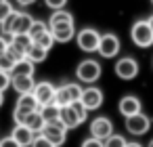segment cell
I'll return each instance as SVG.
<instances>
[{"mask_svg":"<svg viewBox=\"0 0 153 147\" xmlns=\"http://www.w3.org/2000/svg\"><path fill=\"white\" fill-rule=\"evenodd\" d=\"M34 19L30 13H21V11H13V15L2 23L4 28V36H13V34H27L32 28Z\"/></svg>","mask_w":153,"mask_h":147,"instance_id":"1","label":"cell"},{"mask_svg":"<svg viewBox=\"0 0 153 147\" xmlns=\"http://www.w3.org/2000/svg\"><path fill=\"white\" fill-rule=\"evenodd\" d=\"M38 109H40V105H38V101H36V97H34L32 93L19 95V99H17V103H15V109H13V120H15V124H25L27 116H30L32 111H38Z\"/></svg>","mask_w":153,"mask_h":147,"instance_id":"2","label":"cell"},{"mask_svg":"<svg viewBox=\"0 0 153 147\" xmlns=\"http://www.w3.org/2000/svg\"><path fill=\"white\" fill-rule=\"evenodd\" d=\"M80 97H82V86L78 82H67V84L57 86L55 103L59 107H65V105H71L74 101H80Z\"/></svg>","mask_w":153,"mask_h":147,"instance_id":"3","label":"cell"},{"mask_svg":"<svg viewBox=\"0 0 153 147\" xmlns=\"http://www.w3.org/2000/svg\"><path fill=\"white\" fill-rule=\"evenodd\" d=\"M76 78L84 84H92L101 78V63L94 59H84L76 67Z\"/></svg>","mask_w":153,"mask_h":147,"instance_id":"4","label":"cell"},{"mask_svg":"<svg viewBox=\"0 0 153 147\" xmlns=\"http://www.w3.org/2000/svg\"><path fill=\"white\" fill-rule=\"evenodd\" d=\"M99 40H101V34L92 28H86V30H80L76 34V42L80 46V51L84 53H94L99 49Z\"/></svg>","mask_w":153,"mask_h":147,"instance_id":"5","label":"cell"},{"mask_svg":"<svg viewBox=\"0 0 153 147\" xmlns=\"http://www.w3.org/2000/svg\"><path fill=\"white\" fill-rule=\"evenodd\" d=\"M130 36H132V42L140 49H147L153 44V32H151L147 21H136L130 30Z\"/></svg>","mask_w":153,"mask_h":147,"instance_id":"6","label":"cell"},{"mask_svg":"<svg viewBox=\"0 0 153 147\" xmlns=\"http://www.w3.org/2000/svg\"><path fill=\"white\" fill-rule=\"evenodd\" d=\"M40 134H44L55 147H61V145L65 143V139H67V128H65L59 120H57V122H46Z\"/></svg>","mask_w":153,"mask_h":147,"instance_id":"7","label":"cell"},{"mask_svg":"<svg viewBox=\"0 0 153 147\" xmlns=\"http://www.w3.org/2000/svg\"><path fill=\"white\" fill-rule=\"evenodd\" d=\"M97 53L105 59H111L120 53V38L115 34H101V40H99V49Z\"/></svg>","mask_w":153,"mask_h":147,"instance_id":"8","label":"cell"},{"mask_svg":"<svg viewBox=\"0 0 153 147\" xmlns=\"http://www.w3.org/2000/svg\"><path fill=\"white\" fill-rule=\"evenodd\" d=\"M55 93H57V86L53 82H36L32 95L36 97L38 105H48V103H55Z\"/></svg>","mask_w":153,"mask_h":147,"instance_id":"9","label":"cell"},{"mask_svg":"<svg viewBox=\"0 0 153 147\" xmlns=\"http://www.w3.org/2000/svg\"><path fill=\"white\" fill-rule=\"evenodd\" d=\"M149 128H151V120H149L145 113H140V111L126 118V130H128L130 134H134V137L145 134Z\"/></svg>","mask_w":153,"mask_h":147,"instance_id":"10","label":"cell"},{"mask_svg":"<svg viewBox=\"0 0 153 147\" xmlns=\"http://www.w3.org/2000/svg\"><path fill=\"white\" fill-rule=\"evenodd\" d=\"M80 103L88 109V111H94L103 105V90L97 88V86H88V88H82V97H80Z\"/></svg>","mask_w":153,"mask_h":147,"instance_id":"11","label":"cell"},{"mask_svg":"<svg viewBox=\"0 0 153 147\" xmlns=\"http://www.w3.org/2000/svg\"><path fill=\"white\" fill-rule=\"evenodd\" d=\"M138 74V63L132 57H122L115 61V76L122 80H132Z\"/></svg>","mask_w":153,"mask_h":147,"instance_id":"12","label":"cell"},{"mask_svg":"<svg viewBox=\"0 0 153 147\" xmlns=\"http://www.w3.org/2000/svg\"><path fill=\"white\" fill-rule=\"evenodd\" d=\"M111 134H113V124H111V120H109V118L99 116V118H94V120L90 122V137L105 141V139H107V137H111Z\"/></svg>","mask_w":153,"mask_h":147,"instance_id":"13","label":"cell"},{"mask_svg":"<svg viewBox=\"0 0 153 147\" xmlns=\"http://www.w3.org/2000/svg\"><path fill=\"white\" fill-rule=\"evenodd\" d=\"M59 122H61L67 130H71V128H78V126L82 124V118L78 116V111L74 109V105H65V107H61V111H59Z\"/></svg>","mask_w":153,"mask_h":147,"instance_id":"14","label":"cell"},{"mask_svg":"<svg viewBox=\"0 0 153 147\" xmlns=\"http://www.w3.org/2000/svg\"><path fill=\"white\" fill-rule=\"evenodd\" d=\"M51 34L55 38V42H69L74 36H76V28L74 23H59V25H53L51 28Z\"/></svg>","mask_w":153,"mask_h":147,"instance_id":"15","label":"cell"},{"mask_svg":"<svg viewBox=\"0 0 153 147\" xmlns=\"http://www.w3.org/2000/svg\"><path fill=\"white\" fill-rule=\"evenodd\" d=\"M36 86L34 76H11V88H15L17 95H27Z\"/></svg>","mask_w":153,"mask_h":147,"instance_id":"16","label":"cell"},{"mask_svg":"<svg viewBox=\"0 0 153 147\" xmlns=\"http://www.w3.org/2000/svg\"><path fill=\"white\" fill-rule=\"evenodd\" d=\"M117 109H120V113H122L124 118L134 116V113H138V111H140V101H138L136 97H132V95H126V97H122V99H120Z\"/></svg>","mask_w":153,"mask_h":147,"instance_id":"17","label":"cell"},{"mask_svg":"<svg viewBox=\"0 0 153 147\" xmlns=\"http://www.w3.org/2000/svg\"><path fill=\"white\" fill-rule=\"evenodd\" d=\"M11 137H13L21 147H30V145H32V141H34V137H36V132H32L25 124H15V128H13Z\"/></svg>","mask_w":153,"mask_h":147,"instance_id":"18","label":"cell"},{"mask_svg":"<svg viewBox=\"0 0 153 147\" xmlns=\"http://www.w3.org/2000/svg\"><path fill=\"white\" fill-rule=\"evenodd\" d=\"M44 118H42V113H40V109L38 111H32L30 116H27V120H25V126L32 130V132H36V134H40L42 132V128H44Z\"/></svg>","mask_w":153,"mask_h":147,"instance_id":"19","label":"cell"},{"mask_svg":"<svg viewBox=\"0 0 153 147\" xmlns=\"http://www.w3.org/2000/svg\"><path fill=\"white\" fill-rule=\"evenodd\" d=\"M46 57H48V51L42 49V46H38V44H34V42H32V46H30L27 53H25V59H30L34 65H36V63H42Z\"/></svg>","mask_w":153,"mask_h":147,"instance_id":"20","label":"cell"},{"mask_svg":"<svg viewBox=\"0 0 153 147\" xmlns=\"http://www.w3.org/2000/svg\"><path fill=\"white\" fill-rule=\"evenodd\" d=\"M34 69L36 65L30 61V59H21L15 63V67L11 69V76H34Z\"/></svg>","mask_w":153,"mask_h":147,"instance_id":"21","label":"cell"},{"mask_svg":"<svg viewBox=\"0 0 153 147\" xmlns=\"http://www.w3.org/2000/svg\"><path fill=\"white\" fill-rule=\"evenodd\" d=\"M59 23H74V15H71L69 11H65V9L55 11V13L51 15V19H48V28L59 25Z\"/></svg>","mask_w":153,"mask_h":147,"instance_id":"22","label":"cell"},{"mask_svg":"<svg viewBox=\"0 0 153 147\" xmlns=\"http://www.w3.org/2000/svg\"><path fill=\"white\" fill-rule=\"evenodd\" d=\"M9 42H11L13 46H17L19 51H23V53H27V49L32 46L30 34H13V36H9Z\"/></svg>","mask_w":153,"mask_h":147,"instance_id":"23","label":"cell"},{"mask_svg":"<svg viewBox=\"0 0 153 147\" xmlns=\"http://www.w3.org/2000/svg\"><path fill=\"white\" fill-rule=\"evenodd\" d=\"M59 111H61V107L57 103H48V105L40 107V113H42L44 122H57L59 120Z\"/></svg>","mask_w":153,"mask_h":147,"instance_id":"24","label":"cell"},{"mask_svg":"<svg viewBox=\"0 0 153 147\" xmlns=\"http://www.w3.org/2000/svg\"><path fill=\"white\" fill-rule=\"evenodd\" d=\"M44 32H48V23H44V21H40V19H34V23H32V28H30V38H32V42L38 38V36H42Z\"/></svg>","mask_w":153,"mask_h":147,"instance_id":"25","label":"cell"},{"mask_svg":"<svg viewBox=\"0 0 153 147\" xmlns=\"http://www.w3.org/2000/svg\"><path fill=\"white\" fill-rule=\"evenodd\" d=\"M34 44H38V46L51 51V49L55 46V38H53V34H51V28H48V32H44L42 36H38V38L34 40Z\"/></svg>","mask_w":153,"mask_h":147,"instance_id":"26","label":"cell"},{"mask_svg":"<svg viewBox=\"0 0 153 147\" xmlns=\"http://www.w3.org/2000/svg\"><path fill=\"white\" fill-rule=\"evenodd\" d=\"M126 139L122 137V134H111V137H107L105 141H103V145L105 147H126Z\"/></svg>","mask_w":153,"mask_h":147,"instance_id":"27","label":"cell"},{"mask_svg":"<svg viewBox=\"0 0 153 147\" xmlns=\"http://www.w3.org/2000/svg\"><path fill=\"white\" fill-rule=\"evenodd\" d=\"M13 11H15V9H13V4L9 2V0H2V2H0V25H2V23L13 15Z\"/></svg>","mask_w":153,"mask_h":147,"instance_id":"28","label":"cell"},{"mask_svg":"<svg viewBox=\"0 0 153 147\" xmlns=\"http://www.w3.org/2000/svg\"><path fill=\"white\" fill-rule=\"evenodd\" d=\"M15 67V61L4 53V55H0V69H2V72H9L11 74V69Z\"/></svg>","mask_w":153,"mask_h":147,"instance_id":"29","label":"cell"},{"mask_svg":"<svg viewBox=\"0 0 153 147\" xmlns=\"http://www.w3.org/2000/svg\"><path fill=\"white\" fill-rule=\"evenodd\" d=\"M30 147H55V145H53V143H51V141H48L44 134H36Z\"/></svg>","mask_w":153,"mask_h":147,"instance_id":"30","label":"cell"},{"mask_svg":"<svg viewBox=\"0 0 153 147\" xmlns=\"http://www.w3.org/2000/svg\"><path fill=\"white\" fill-rule=\"evenodd\" d=\"M7 88H11V74L0 69V93H4Z\"/></svg>","mask_w":153,"mask_h":147,"instance_id":"31","label":"cell"},{"mask_svg":"<svg viewBox=\"0 0 153 147\" xmlns=\"http://www.w3.org/2000/svg\"><path fill=\"white\" fill-rule=\"evenodd\" d=\"M44 4L48 9H53V11H59V9H65L67 0H44Z\"/></svg>","mask_w":153,"mask_h":147,"instance_id":"32","label":"cell"},{"mask_svg":"<svg viewBox=\"0 0 153 147\" xmlns=\"http://www.w3.org/2000/svg\"><path fill=\"white\" fill-rule=\"evenodd\" d=\"M82 147H105L101 139H94V137H88L82 141Z\"/></svg>","mask_w":153,"mask_h":147,"instance_id":"33","label":"cell"},{"mask_svg":"<svg viewBox=\"0 0 153 147\" xmlns=\"http://www.w3.org/2000/svg\"><path fill=\"white\" fill-rule=\"evenodd\" d=\"M0 147H21V145L9 134V137H4V139H0Z\"/></svg>","mask_w":153,"mask_h":147,"instance_id":"34","label":"cell"},{"mask_svg":"<svg viewBox=\"0 0 153 147\" xmlns=\"http://www.w3.org/2000/svg\"><path fill=\"white\" fill-rule=\"evenodd\" d=\"M9 49V36H0V55H4Z\"/></svg>","mask_w":153,"mask_h":147,"instance_id":"35","label":"cell"},{"mask_svg":"<svg viewBox=\"0 0 153 147\" xmlns=\"http://www.w3.org/2000/svg\"><path fill=\"white\" fill-rule=\"evenodd\" d=\"M34 2H36V0H17V4H21V7H30Z\"/></svg>","mask_w":153,"mask_h":147,"instance_id":"36","label":"cell"},{"mask_svg":"<svg viewBox=\"0 0 153 147\" xmlns=\"http://www.w3.org/2000/svg\"><path fill=\"white\" fill-rule=\"evenodd\" d=\"M126 147H143L140 143H126Z\"/></svg>","mask_w":153,"mask_h":147,"instance_id":"37","label":"cell"},{"mask_svg":"<svg viewBox=\"0 0 153 147\" xmlns=\"http://www.w3.org/2000/svg\"><path fill=\"white\" fill-rule=\"evenodd\" d=\"M147 23H149V28H151V32H153V17H149V19H147Z\"/></svg>","mask_w":153,"mask_h":147,"instance_id":"38","label":"cell"},{"mask_svg":"<svg viewBox=\"0 0 153 147\" xmlns=\"http://www.w3.org/2000/svg\"><path fill=\"white\" fill-rule=\"evenodd\" d=\"M2 103H4V93H0V107H2Z\"/></svg>","mask_w":153,"mask_h":147,"instance_id":"39","label":"cell"},{"mask_svg":"<svg viewBox=\"0 0 153 147\" xmlns=\"http://www.w3.org/2000/svg\"><path fill=\"white\" fill-rule=\"evenodd\" d=\"M147 147H153V139H151V141H149V145H147Z\"/></svg>","mask_w":153,"mask_h":147,"instance_id":"40","label":"cell"},{"mask_svg":"<svg viewBox=\"0 0 153 147\" xmlns=\"http://www.w3.org/2000/svg\"><path fill=\"white\" fill-rule=\"evenodd\" d=\"M0 2H2V0H0Z\"/></svg>","mask_w":153,"mask_h":147,"instance_id":"41","label":"cell"},{"mask_svg":"<svg viewBox=\"0 0 153 147\" xmlns=\"http://www.w3.org/2000/svg\"><path fill=\"white\" fill-rule=\"evenodd\" d=\"M151 2H153V0H151Z\"/></svg>","mask_w":153,"mask_h":147,"instance_id":"42","label":"cell"}]
</instances>
